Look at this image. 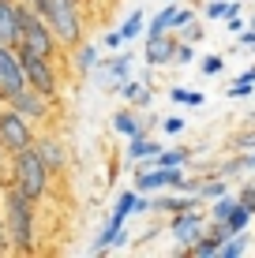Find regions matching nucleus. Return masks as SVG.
Masks as SVG:
<instances>
[{"mask_svg": "<svg viewBox=\"0 0 255 258\" xmlns=\"http://www.w3.org/2000/svg\"><path fill=\"white\" fill-rule=\"evenodd\" d=\"M177 34L173 30H165V34H150L146 38V64L150 68H169L173 64V56H177Z\"/></svg>", "mask_w": 255, "mask_h": 258, "instance_id": "obj_9", "label": "nucleus"}, {"mask_svg": "<svg viewBox=\"0 0 255 258\" xmlns=\"http://www.w3.org/2000/svg\"><path fill=\"white\" fill-rule=\"evenodd\" d=\"M244 45H255V30H248V34H240V49Z\"/></svg>", "mask_w": 255, "mask_h": 258, "instance_id": "obj_35", "label": "nucleus"}, {"mask_svg": "<svg viewBox=\"0 0 255 258\" xmlns=\"http://www.w3.org/2000/svg\"><path fill=\"white\" fill-rule=\"evenodd\" d=\"M236 202H244V206H248V210L255 213V183H248V187H244L240 195H236Z\"/></svg>", "mask_w": 255, "mask_h": 258, "instance_id": "obj_30", "label": "nucleus"}, {"mask_svg": "<svg viewBox=\"0 0 255 258\" xmlns=\"http://www.w3.org/2000/svg\"><path fill=\"white\" fill-rule=\"evenodd\" d=\"M195 60V49L188 45V41H177V56H173V64H191Z\"/></svg>", "mask_w": 255, "mask_h": 258, "instance_id": "obj_29", "label": "nucleus"}, {"mask_svg": "<svg viewBox=\"0 0 255 258\" xmlns=\"http://www.w3.org/2000/svg\"><path fill=\"white\" fill-rule=\"evenodd\" d=\"M34 206L23 191H15L12 183L0 187V213H4V228H8V243L19 254H34Z\"/></svg>", "mask_w": 255, "mask_h": 258, "instance_id": "obj_1", "label": "nucleus"}, {"mask_svg": "<svg viewBox=\"0 0 255 258\" xmlns=\"http://www.w3.org/2000/svg\"><path fill=\"white\" fill-rule=\"evenodd\" d=\"M113 131H117V135H124V139H131V135H139V131H143V120H139L131 109H120V112H113Z\"/></svg>", "mask_w": 255, "mask_h": 258, "instance_id": "obj_14", "label": "nucleus"}, {"mask_svg": "<svg viewBox=\"0 0 255 258\" xmlns=\"http://www.w3.org/2000/svg\"><path fill=\"white\" fill-rule=\"evenodd\" d=\"M188 157H191V150H184V146H177V150H158L154 165L158 168H184V165H188Z\"/></svg>", "mask_w": 255, "mask_h": 258, "instance_id": "obj_17", "label": "nucleus"}, {"mask_svg": "<svg viewBox=\"0 0 255 258\" xmlns=\"http://www.w3.org/2000/svg\"><path fill=\"white\" fill-rule=\"evenodd\" d=\"M233 206H236V199H233L229 191H225V195H218V199H214V206H210V221H225Z\"/></svg>", "mask_w": 255, "mask_h": 258, "instance_id": "obj_22", "label": "nucleus"}, {"mask_svg": "<svg viewBox=\"0 0 255 258\" xmlns=\"http://www.w3.org/2000/svg\"><path fill=\"white\" fill-rule=\"evenodd\" d=\"M251 30H255V19H251Z\"/></svg>", "mask_w": 255, "mask_h": 258, "instance_id": "obj_40", "label": "nucleus"}, {"mask_svg": "<svg viewBox=\"0 0 255 258\" xmlns=\"http://www.w3.org/2000/svg\"><path fill=\"white\" fill-rule=\"evenodd\" d=\"M23 86H26V75H23V64H19V56H15V49L0 45V101L15 97Z\"/></svg>", "mask_w": 255, "mask_h": 258, "instance_id": "obj_8", "label": "nucleus"}, {"mask_svg": "<svg viewBox=\"0 0 255 258\" xmlns=\"http://www.w3.org/2000/svg\"><path fill=\"white\" fill-rule=\"evenodd\" d=\"M120 41H124V38H120V34H117V30H113V34H105V45H109V49H117V45H120Z\"/></svg>", "mask_w": 255, "mask_h": 258, "instance_id": "obj_34", "label": "nucleus"}, {"mask_svg": "<svg viewBox=\"0 0 255 258\" xmlns=\"http://www.w3.org/2000/svg\"><path fill=\"white\" fill-rule=\"evenodd\" d=\"M173 12H177V0H165V8L154 15V23H150V30H146V38H150V34H165V30H169Z\"/></svg>", "mask_w": 255, "mask_h": 258, "instance_id": "obj_19", "label": "nucleus"}, {"mask_svg": "<svg viewBox=\"0 0 255 258\" xmlns=\"http://www.w3.org/2000/svg\"><path fill=\"white\" fill-rule=\"evenodd\" d=\"M191 19H195V8H177V12H173V23H169V30H184V26H188Z\"/></svg>", "mask_w": 255, "mask_h": 258, "instance_id": "obj_25", "label": "nucleus"}, {"mask_svg": "<svg viewBox=\"0 0 255 258\" xmlns=\"http://www.w3.org/2000/svg\"><path fill=\"white\" fill-rule=\"evenodd\" d=\"M248 49H251V52H255V45H248Z\"/></svg>", "mask_w": 255, "mask_h": 258, "instance_id": "obj_41", "label": "nucleus"}, {"mask_svg": "<svg viewBox=\"0 0 255 258\" xmlns=\"http://www.w3.org/2000/svg\"><path fill=\"white\" fill-rule=\"evenodd\" d=\"M199 71H203V75H207V79H214V75H222V71H225V56H222V52H210V56L203 60V68H199Z\"/></svg>", "mask_w": 255, "mask_h": 258, "instance_id": "obj_23", "label": "nucleus"}, {"mask_svg": "<svg viewBox=\"0 0 255 258\" xmlns=\"http://www.w3.org/2000/svg\"><path fill=\"white\" fill-rule=\"evenodd\" d=\"M154 154H158V142L146 139V131H139V135L128 139V157L131 161H154Z\"/></svg>", "mask_w": 255, "mask_h": 258, "instance_id": "obj_13", "label": "nucleus"}, {"mask_svg": "<svg viewBox=\"0 0 255 258\" xmlns=\"http://www.w3.org/2000/svg\"><path fill=\"white\" fill-rule=\"evenodd\" d=\"M251 221H255V213H251L248 206H244V202H236V206L229 210V217H225L222 225H225V232H229V236H236V232H244V228H248Z\"/></svg>", "mask_w": 255, "mask_h": 258, "instance_id": "obj_15", "label": "nucleus"}, {"mask_svg": "<svg viewBox=\"0 0 255 258\" xmlns=\"http://www.w3.org/2000/svg\"><path fill=\"white\" fill-rule=\"evenodd\" d=\"M203 15H207V19H225V15H229V0H214V4H207Z\"/></svg>", "mask_w": 255, "mask_h": 258, "instance_id": "obj_27", "label": "nucleus"}, {"mask_svg": "<svg viewBox=\"0 0 255 258\" xmlns=\"http://www.w3.org/2000/svg\"><path fill=\"white\" fill-rule=\"evenodd\" d=\"M248 243H251V239H248V228H244V232L229 236L222 247H218V258H244V254H248Z\"/></svg>", "mask_w": 255, "mask_h": 258, "instance_id": "obj_16", "label": "nucleus"}, {"mask_svg": "<svg viewBox=\"0 0 255 258\" xmlns=\"http://www.w3.org/2000/svg\"><path fill=\"white\" fill-rule=\"evenodd\" d=\"M218 195H225V180H203V183H199V199L214 202Z\"/></svg>", "mask_w": 255, "mask_h": 258, "instance_id": "obj_24", "label": "nucleus"}, {"mask_svg": "<svg viewBox=\"0 0 255 258\" xmlns=\"http://www.w3.org/2000/svg\"><path fill=\"white\" fill-rule=\"evenodd\" d=\"M225 94H229V97H251V94H255V83H248V79H236Z\"/></svg>", "mask_w": 255, "mask_h": 258, "instance_id": "obj_28", "label": "nucleus"}, {"mask_svg": "<svg viewBox=\"0 0 255 258\" xmlns=\"http://www.w3.org/2000/svg\"><path fill=\"white\" fill-rule=\"evenodd\" d=\"M248 161H251V168H255V150H251V154H248Z\"/></svg>", "mask_w": 255, "mask_h": 258, "instance_id": "obj_38", "label": "nucleus"}, {"mask_svg": "<svg viewBox=\"0 0 255 258\" xmlns=\"http://www.w3.org/2000/svg\"><path fill=\"white\" fill-rule=\"evenodd\" d=\"M38 15L45 19L60 49H75L83 41V15H79V0H41Z\"/></svg>", "mask_w": 255, "mask_h": 258, "instance_id": "obj_3", "label": "nucleus"}, {"mask_svg": "<svg viewBox=\"0 0 255 258\" xmlns=\"http://www.w3.org/2000/svg\"><path fill=\"white\" fill-rule=\"evenodd\" d=\"M236 146H240V150H255V131H244V135H236Z\"/></svg>", "mask_w": 255, "mask_h": 258, "instance_id": "obj_31", "label": "nucleus"}, {"mask_svg": "<svg viewBox=\"0 0 255 258\" xmlns=\"http://www.w3.org/2000/svg\"><path fill=\"white\" fill-rule=\"evenodd\" d=\"M98 68H109V75H113V86H120L128 79V71H131V56L124 52V56H113V60H105V64H98Z\"/></svg>", "mask_w": 255, "mask_h": 258, "instance_id": "obj_18", "label": "nucleus"}, {"mask_svg": "<svg viewBox=\"0 0 255 258\" xmlns=\"http://www.w3.org/2000/svg\"><path fill=\"white\" fill-rule=\"evenodd\" d=\"M0 187H4V183H0Z\"/></svg>", "mask_w": 255, "mask_h": 258, "instance_id": "obj_43", "label": "nucleus"}, {"mask_svg": "<svg viewBox=\"0 0 255 258\" xmlns=\"http://www.w3.org/2000/svg\"><path fill=\"white\" fill-rule=\"evenodd\" d=\"M203 38H207V34H203V26H199L195 19L184 26V34H180V41H188V45H195V41H203Z\"/></svg>", "mask_w": 255, "mask_h": 258, "instance_id": "obj_26", "label": "nucleus"}, {"mask_svg": "<svg viewBox=\"0 0 255 258\" xmlns=\"http://www.w3.org/2000/svg\"><path fill=\"white\" fill-rule=\"evenodd\" d=\"M12 251V243H8V228H4V213H0V254Z\"/></svg>", "mask_w": 255, "mask_h": 258, "instance_id": "obj_32", "label": "nucleus"}, {"mask_svg": "<svg viewBox=\"0 0 255 258\" xmlns=\"http://www.w3.org/2000/svg\"><path fill=\"white\" fill-rule=\"evenodd\" d=\"M143 26H146V15H143V12H131L128 19L120 23V30H117V34H120L124 41H131V38H139V30H143Z\"/></svg>", "mask_w": 255, "mask_h": 258, "instance_id": "obj_20", "label": "nucleus"}, {"mask_svg": "<svg viewBox=\"0 0 255 258\" xmlns=\"http://www.w3.org/2000/svg\"><path fill=\"white\" fill-rule=\"evenodd\" d=\"M0 109H4V101H0Z\"/></svg>", "mask_w": 255, "mask_h": 258, "instance_id": "obj_42", "label": "nucleus"}, {"mask_svg": "<svg viewBox=\"0 0 255 258\" xmlns=\"http://www.w3.org/2000/svg\"><path fill=\"white\" fill-rule=\"evenodd\" d=\"M4 157H8V150H4V146H0V172H4Z\"/></svg>", "mask_w": 255, "mask_h": 258, "instance_id": "obj_37", "label": "nucleus"}, {"mask_svg": "<svg viewBox=\"0 0 255 258\" xmlns=\"http://www.w3.org/2000/svg\"><path fill=\"white\" fill-rule=\"evenodd\" d=\"M34 142V123L23 116V112H15L12 105H4L0 109V146L8 150V154H15V150L30 146Z\"/></svg>", "mask_w": 255, "mask_h": 258, "instance_id": "obj_5", "label": "nucleus"}, {"mask_svg": "<svg viewBox=\"0 0 255 258\" xmlns=\"http://www.w3.org/2000/svg\"><path fill=\"white\" fill-rule=\"evenodd\" d=\"M8 157H12V172H8V183H12L15 191H23L30 202H41V199L49 195L53 172L45 168V161L38 157L34 142H30V146H23V150H15V154H8Z\"/></svg>", "mask_w": 255, "mask_h": 258, "instance_id": "obj_2", "label": "nucleus"}, {"mask_svg": "<svg viewBox=\"0 0 255 258\" xmlns=\"http://www.w3.org/2000/svg\"><path fill=\"white\" fill-rule=\"evenodd\" d=\"M15 56H19V64H23L26 86H34V90H41V94H49V97H57L60 79H57V68H53V60L38 56V52H30V49H23V45H15Z\"/></svg>", "mask_w": 255, "mask_h": 258, "instance_id": "obj_4", "label": "nucleus"}, {"mask_svg": "<svg viewBox=\"0 0 255 258\" xmlns=\"http://www.w3.org/2000/svg\"><path fill=\"white\" fill-rule=\"evenodd\" d=\"M165 131H169V135H177V131H184V120H180V116H169V120H165Z\"/></svg>", "mask_w": 255, "mask_h": 258, "instance_id": "obj_33", "label": "nucleus"}, {"mask_svg": "<svg viewBox=\"0 0 255 258\" xmlns=\"http://www.w3.org/2000/svg\"><path fill=\"white\" fill-rule=\"evenodd\" d=\"M169 232H173V239L180 243V251H188V247L207 232V217L199 213V206H191V210H177V217H173Z\"/></svg>", "mask_w": 255, "mask_h": 258, "instance_id": "obj_7", "label": "nucleus"}, {"mask_svg": "<svg viewBox=\"0 0 255 258\" xmlns=\"http://www.w3.org/2000/svg\"><path fill=\"white\" fill-rule=\"evenodd\" d=\"M0 45H19V0H0Z\"/></svg>", "mask_w": 255, "mask_h": 258, "instance_id": "obj_11", "label": "nucleus"}, {"mask_svg": "<svg viewBox=\"0 0 255 258\" xmlns=\"http://www.w3.org/2000/svg\"><path fill=\"white\" fill-rule=\"evenodd\" d=\"M4 105H12L15 112H23L30 123H45L53 120V109H57V97H49V94H41V90H34V86H23L15 97H8Z\"/></svg>", "mask_w": 255, "mask_h": 258, "instance_id": "obj_6", "label": "nucleus"}, {"mask_svg": "<svg viewBox=\"0 0 255 258\" xmlns=\"http://www.w3.org/2000/svg\"><path fill=\"white\" fill-rule=\"evenodd\" d=\"M68 52H72V68L79 71V75H86V71H94V68H98V45H90V41H79V45L75 49H68Z\"/></svg>", "mask_w": 255, "mask_h": 258, "instance_id": "obj_12", "label": "nucleus"}, {"mask_svg": "<svg viewBox=\"0 0 255 258\" xmlns=\"http://www.w3.org/2000/svg\"><path fill=\"white\" fill-rule=\"evenodd\" d=\"M240 79H248V83H255V64H251V68H244V75H240Z\"/></svg>", "mask_w": 255, "mask_h": 258, "instance_id": "obj_36", "label": "nucleus"}, {"mask_svg": "<svg viewBox=\"0 0 255 258\" xmlns=\"http://www.w3.org/2000/svg\"><path fill=\"white\" fill-rule=\"evenodd\" d=\"M23 4H34V8H38V4H41V0H23Z\"/></svg>", "mask_w": 255, "mask_h": 258, "instance_id": "obj_39", "label": "nucleus"}, {"mask_svg": "<svg viewBox=\"0 0 255 258\" xmlns=\"http://www.w3.org/2000/svg\"><path fill=\"white\" fill-rule=\"evenodd\" d=\"M169 97H173L177 105H191V109H199V105L207 101V97L199 94V90H184V86H173V90H169Z\"/></svg>", "mask_w": 255, "mask_h": 258, "instance_id": "obj_21", "label": "nucleus"}, {"mask_svg": "<svg viewBox=\"0 0 255 258\" xmlns=\"http://www.w3.org/2000/svg\"><path fill=\"white\" fill-rule=\"evenodd\" d=\"M34 150H38V157L45 161V168L53 176L68 168V150H64V142L57 135H34Z\"/></svg>", "mask_w": 255, "mask_h": 258, "instance_id": "obj_10", "label": "nucleus"}]
</instances>
